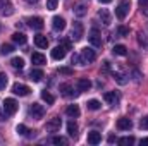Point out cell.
<instances>
[{
	"label": "cell",
	"instance_id": "6da1fadb",
	"mask_svg": "<svg viewBox=\"0 0 148 146\" xmlns=\"http://www.w3.org/2000/svg\"><path fill=\"white\" fill-rule=\"evenodd\" d=\"M69 48H71V43H69V41H64L62 45H57V46L52 50V59H55V60H62V59L66 57V53H67Z\"/></svg>",
	"mask_w": 148,
	"mask_h": 146
},
{
	"label": "cell",
	"instance_id": "7a4b0ae2",
	"mask_svg": "<svg viewBox=\"0 0 148 146\" xmlns=\"http://www.w3.org/2000/svg\"><path fill=\"white\" fill-rule=\"evenodd\" d=\"M129 9H131V2H129V0H122V2L115 7V16L122 21V19H126V16L129 14Z\"/></svg>",
	"mask_w": 148,
	"mask_h": 146
},
{
	"label": "cell",
	"instance_id": "3957f363",
	"mask_svg": "<svg viewBox=\"0 0 148 146\" xmlns=\"http://www.w3.org/2000/svg\"><path fill=\"white\" fill-rule=\"evenodd\" d=\"M28 115H29L31 119H35V120H40V119H43V115H45V107L40 105V103H31V107L28 110Z\"/></svg>",
	"mask_w": 148,
	"mask_h": 146
},
{
	"label": "cell",
	"instance_id": "277c9868",
	"mask_svg": "<svg viewBox=\"0 0 148 146\" xmlns=\"http://www.w3.org/2000/svg\"><path fill=\"white\" fill-rule=\"evenodd\" d=\"M17 108H19V105H17V102L14 98H5V102H3V112H5V115H14L17 112Z\"/></svg>",
	"mask_w": 148,
	"mask_h": 146
},
{
	"label": "cell",
	"instance_id": "5b68a950",
	"mask_svg": "<svg viewBox=\"0 0 148 146\" xmlns=\"http://www.w3.org/2000/svg\"><path fill=\"white\" fill-rule=\"evenodd\" d=\"M59 89H60V95L66 96V98H73V96H77L79 95V91H74L73 84H69V83H62Z\"/></svg>",
	"mask_w": 148,
	"mask_h": 146
},
{
	"label": "cell",
	"instance_id": "8992f818",
	"mask_svg": "<svg viewBox=\"0 0 148 146\" xmlns=\"http://www.w3.org/2000/svg\"><path fill=\"white\" fill-rule=\"evenodd\" d=\"M81 59H83V62H84V65L86 64H91V62H95V59H97V53H95V50L93 48H83L81 50Z\"/></svg>",
	"mask_w": 148,
	"mask_h": 146
},
{
	"label": "cell",
	"instance_id": "52a82bcc",
	"mask_svg": "<svg viewBox=\"0 0 148 146\" xmlns=\"http://www.w3.org/2000/svg\"><path fill=\"white\" fill-rule=\"evenodd\" d=\"M12 93H14V95H19V96H28V95L31 93V89H29V86H26V84H23V83H16V84L12 86Z\"/></svg>",
	"mask_w": 148,
	"mask_h": 146
},
{
	"label": "cell",
	"instance_id": "ba28073f",
	"mask_svg": "<svg viewBox=\"0 0 148 146\" xmlns=\"http://www.w3.org/2000/svg\"><path fill=\"white\" fill-rule=\"evenodd\" d=\"M60 119L59 117H52L47 124H45V129H47V132H57L59 129H60Z\"/></svg>",
	"mask_w": 148,
	"mask_h": 146
},
{
	"label": "cell",
	"instance_id": "9c48e42d",
	"mask_svg": "<svg viewBox=\"0 0 148 146\" xmlns=\"http://www.w3.org/2000/svg\"><path fill=\"white\" fill-rule=\"evenodd\" d=\"M0 14L2 16H12L14 14V5L10 0H0Z\"/></svg>",
	"mask_w": 148,
	"mask_h": 146
},
{
	"label": "cell",
	"instance_id": "30bf717a",
	"mask_svg": "<svg viewBox=\"0 0 148 146\" xmlns=\"http://www.w3.org/2000/svg\"><path fill=\"white\" fill-rule=\"evenodd\" d=\"M83 33H84V28L81 23H74L73 24V31H71V40L74 41H79L83 38Z\"/></svg>",
	"mask_w": 148,
	"mask_h": 146
},
{
	"label": "cell",
	"instance_id": "8fae6325",
	"mask_svg": "<svg viewBox=\"0 0 148 146\" xmlns=\"http://www.w3.org/2000/svg\"><path fill=\"white\" fill-rule=\"evenodd\" d=\"M28 26L31 28V29H36V31H41L43 29V26H45V23H43V19L41 17H28Z\"/></svg>",
	"mask_w": 148,
	"mask_h": 146
},
{
	"label": "cell",
	"instance_id": "7c38bea8",
	"mask_svg": "<svg viewBox=\"0 0 148 146\" xmlns=\"http://www.w3.org/2000/svg\"><path fill=\"white\" fill-rule=\"evenodd\" d=\"M16 131H17V134H21V136H26V138H35V134H36V131H33V129H28L24 124H19V126L16 127Z\"/></svg>",
	"mask_w": 148,
	"mask_h": 146
},
{
	"label": "cell",
	"instance_id": "4fadbf2b",
	"mask_svg": "<svg viewBox=\"0 0 148 146\" xmlns=\"http://www.w3.org/2000/svg\"><path fill=\"white\" fill-rule=\"evenodd\" d=\"M88 40H90V43H91L93 46H97V48H100V46H102V43H103V41H102V36L98 35V31H97V29H93V31L90 33Z\"/></svg>",
	"mask_w": 148,
	"mask_h": 146
},
{
	"label": "cell",
	"instance_id": "5bb4252c",
	"mask_svg": "<svg viewBox=\"0 0 148 146\" xmlns=\"http://www.w3.org/2000/svg\"><path fill=\"white\" fill-rule=\"evenodd\" d=\"M90 88H91V81H90V79H86V77L77 79V91H79V93L90 91Z\"/></svg>",
	"mask_w": 148,
	"mask_h": 146
},
{
	"label": "cell",
	"instance_id": "9a60e30c",
	"mask_svg": "<svg viewBox=\"0 0 148 146\" xmlns=\"http://www.w3.org/2000/svg\"><path fill=\"white\" fill-rule=\"evenodd\" d=\"M131 127H133L131 119H127V117H121V119L117 120V129H121V131H129Z\"/></svg>",
	"mask_w": 148,
	"mask_h": 146
},
{
	"label": "cell",
	"instance_id": "2e32d148",
	"mask_svg": "<svg viewBox=\"0 0 148 146\" xmlns=\"http://www.w3.org/2000/svg\"><path fill=\"white\" fill-rule=\"evenodd\" d=\"M52 28H53L55 31H62V29L66 28V21H64V17L55 16V17L52 19Z\"/></svg>",
	"mask_w": 148,
	"mask_h": 146
},
{
	"label": "cell",
	"instance_id": "e0dca14e",
	"mask_svg": "<svg viewBox=\"0 0 148 146\" xmlns=\"http://www.w3.org/2000/svg\"><path fill=\"white\" fill-rule=\"evenodd\" d=\"M103 98H105V102L112 105V107H115L117 103H119V95H115V91H107L105 95H103Z\"/></svg>",
	"mask_w": 148,
	"mask_h": 146
},
{
	"label": "cell",
	"instance_id": "ac0fdd59",
	"mask_svg": "<svg viewBox=\"0 0 148 146\" xmlns=\"http://www.w3.org/2000/svg\"><path fill=\"white\" fill-rule=\"evenodd\" d=\"M88 143H90V145H98V143H102V134H100L98 131L88 132Z\"/></svg>",
	"mask_w": 148,
	"mask_h": 146
},
{
	"label": "cell",
	"instance_id": "d6986e66",
	"mask_svg": "<svg viewBox=\"0 0 148 146\" xmlns=\"http://www.w3.org/2000/svg\"><path fill=\"white\" fill-rule=\"evenodd\" d=\"M31 62L35 65H43L47 62V57L43 53H40V52H35V53H31Z\"/></svg>",
	"mask_w": 148,
	"mask_h": 146
},
{
	"label": "cell",
	"instance_id": "ffe728a7",
	"mask_svg": "<svg viewBox=\"0 0 148 146\" xmlns=\"http://www.w3.org/2000/svg\"><path fill=\"white\" fill-rule=\"evenodd\" d=\"M43 77H45V72H43L41 69H31V71H29V79L35 81V83H40Z\"/></svg>",
	"mask_w": 148,
	"mask_h": 146
},
{
	"label": "cell",
	"instance_id": "44dd1931",
	"mask_svg": "<svg viewBox=\"0 0 148 146\" xmlns=\"http://www.w3.org/2000/svg\"><path fill=\"white\" fill-rule=\"evenodd\" d=\"M86 9H88V7H86L84 3H76V5H74V16H76V17H84L86 12H88Z\"/></svg>",
	"mask_w": 148,
	"mask_h": 146
},
{
	"label": "cell",
	"instance_id": "7402d4cb",
	"mask_svg": "<svg viewBox=\"0 0 148 146\" xmlns=\"http://www.w3.org/2000/svg\"><path fill=\"white\" fill-rule=\"evenodd\" d=\"M35 45H36L38 48H47L48 46V38L45 36V35H36L35 36Z\"/></svg>",
	"mask_w": 148,
	"mask_h": 146
},
{
	"label": "cell",
	"instance_id": "603a6c76",
	"mask_svg": "<svg viewBox=\"0 0 148 146\" xmlns=\"http://www.w3.org/2000/svg\"><path fill=\"white\" fill-rule=\"evenodd\" d=\"M98 17H100V21H102L105 26L110 24V14H109L107 9H100V10H98Z\"/></svg>",
	"mask_w": 148,
	"mask_h": 146
},
{
	"label": "cell",
	"instance_id": "cb8c5ba5",
	"mask_svg": "<svg viewBox=\"0 0 148 146\" xmlns=\"http://www.w3.org/2000/svg\"><path fill=\"white\" fill-rule=\"evenodd\" d=\"M66 113H67L69 117H73V119H76V117H79L81 110H79V107H77V105H69V107L66 108Z\"/></svg>",
	"mask_w": 148,
	"mask_h": 146
},
{
	"label": "cell",
	"instance_id": "d4e9b609",
	"mask_svg": "<svg viewBox=\"0 0 148 146\" xmlns=\"http://www.w3.org/2000/svg\"><path fill=\"white\" fill-rule=\"evenodd\" d=\"M67 132L71 138H77V124L74 120H69L67 122Z\"/></svg>",
	"mask_w": 148,
	"mask_h": 146
},
{
	"label": "cell",
	"instance_id": "484cf974",
	"mask_svg": "<svg viewBox=\"0 0 148 146\" xmlns=\"http://www.w3.org/2000/svg\"><path fill=\"white\" fill-rule=\"evenodd\" d=\"M112 77H114V79H115V83H119V84H126V83L129 81L126 74H122V72H115V71L112 72Z\"/></svg>",
	"mask_w": 148,
	"mask_h": 146
},
{
	"label": "cell",
	"instance_id": "4316f807",
	"mask_svg": "<svg viewBox=\"0 0 148 146\" xmlns=\"http://www.w3.org/2000/svg\"><path fill=\"white\" fill-rule=\"evenodd\" d=\"M12 41L17 43V45H24V43L28 41V38H26L24 33H14V35H12Z\"/></svg>",
	"mask_w": 148,
	"mask_h": 146
},
{
	"label": "cell",
	"instance_id": "83f0119b",
	"mask_svg": "<svg viewBox=\"0 0 148 146\" xmlns=\"http://www.w3.org/2000/svg\"><path fill=\"white\" fill-rule=\"evenodd\" d=\"M112 52H114V55H119V57L127 55V48H126L124 45H115V46L112 48Z\"/></svg>",
	"mask_w": 148,
	"mask_h": 146
},
{
	"label": "cell",
	"instance_id": "f1b7e54d",
	"mask_svg": "<svg viewBox=\"0 0 148 146\" xmlns=\"http://www.w3.org/2000/svg\"><path fill=\"white\" fill-rule=\"evenodd\" d=\"M41 100H43V102H47L48 105H52V103L55 102V98H53V95H52L50 91H47V89H43V91H41Z\"/></svg>",
	"mask_w": 148,
	"mask_h": 146
},
{
	"label": "cell",
	"instance_id": "f546056e",
	"mask_svg": "<svg viewBox=\"0 0 148 146\" xmlns=\"http://www.w3.org/2000/svg\"><path fill=\"white\" fill-rule=\"evenodd\" d=\"M10 65H12L14 69H23V67H24V60H23L21 57H14V59L10 60Z\"/></svg>",
	"mask_w": 148,
	"mask_h": 146
},
{
	"label": "cell",
	"instance_id": "4dcf8cb0",
	"mask_svg": "<svg viewBox=\"0 0 148 146\" xmlns=\"http://www.w3.org/2000/svg\"><path fill=\"white\" fill-rule=\"evenodd\" d=\"M86 107H88V110H98L100 107H102V103L98 102V100H88V103H86Z\"/></svg>",
	"mask_w": 148,
	"mask_h": 146
},
{
	"label": "cell",
	"instance_id": "1f68e13d",
	"mask_svg": "<svg viewBox=\"0 0 148 146\" xmlns=\"http://www.w3.org/2000/svg\"><path fill=\"white\" fill-rule=\"evenodd\" d=\"M133 143H134V136H126V138L119 139V145L121 146H131Z\"/></svg>",
	"mask_w": 148,
	"mask_h": 146
},
{
	"label": "cell",
	"instance_id": "d6a6232c",
	"mask_svg": "<svg viewBox=\"0 0 148 146\" xmlns=\"http://www.w3.org/2000/svg\"><path fill=\"white\" fill-rule=\"evenodd\" d=\"M12 52H14V46H12V45L3 43V45L0 46V53H2V55H9V53H12Z\"/></svg>",
	"mask_w": 148,
	"mask_h": 146
},
{
	"label": "cell",
	"instance_id": "836d02e7",
	"mask_svg": "<svg viewBox=\"0 0 148 146\" xmlns=\"http://www.w3.org/2000/svg\"><path fill=\"white\" fill-rule=\"evenodd\" d=\"M7 88V74L0 72V89H5Z\"/></svg>",
	"mask_w": 148,
	"mask_h": 146
},
{
	"label": "cell",
	"instance_id": "e575fe53",
	"mask_svg": "<svg viewBox=\"0 0 148 146\" xmlns=\"http://www.w3.org/2000/svg\"><path fill=\"white\" fill-rule=\"evenodd\" d=\"M52 143H53V145H67V139L62 138V136H55V138L52 139Z\"/></svg>",
	"mask_w": 148,
	"mask_h": 146
},
{
	"label": "cell",
	"instance_id": "d590c367",
	"mask_svg": "<svg viewBox=\"0 0 148 146\" xmlns=\"http://www.w3.org/2000/svg\"><path fill=\"white\" fill-rule=\"evenodd\" d=\"M71 62L73 64H77V65H84V62H83V59H81V55H77V53H74L73 59H71Z\"/></svg>",
	"mask_w": 148,
	"mask_h": 146
},
{
	"label": "cell",
	"instance_id": "8d00e7d4",
	"mask_svg": "<svg viewBox=\"0 0 148 146\" xmlns=\"http://www.w3.org/2000/svg\"><path fill=\"white\" fill-rule=\"evenodd\" d=\"M117 35H121V36H129V28L119 26V28H117Z\"/></svg>",
	"mask_w": 148,
	"mask_h": 146
},
{
	"label": "cell",
	"instance_id": "74e56055",
	"mask_svg": "<svg viewBox=\"0 0 148 146\" xmlns=\"http://www.w3.org/2000/svg\"><path fill=\"white\" fill-rule=\"evenodd\" d=\"M57 3H59V0H47V9L48 10H55Z\"/></svg>",
	"mask_w": 148,
	"mask_h": 146
},
{
	"label": "cell",
	"instance_id": "f35d334b",
	"mask_svg": "<svg viewBox=\"0 0 148 146\" xmlns=\"http://www.w3.org/2000/svg\"><path fill=\"white\" fill-rule=\"evenodd\" d=\"M59 72L60 74H64V76H73V69L71 67H59Z\"/></svg>",
	"mask_w": 148,
	"mask_h": 146
},
{
	"label": "cell",
	"instance_id": "ab89813d",
	"mask_svg": "<svg viewBox=\"0 0 148 146\" xmlns=\"http://www.w3.org/2000/svg\"><path fill=\"white\" fill-rule=\"evenodd\" d=\"M102 72H103V74L110 72V62H109V60H105V62L102 64Z\"/></svg>",
	"mask_w": 148,
	"mask_h": 146
},
{
	"label": "cell",
	"instance_id": "60d3db41",
	"mask_svg": "<svg viewBox=\"0 0 148 146\" xmlns=\"http://www.w3.org/2000/svg\"><path fill=\"white\" fill-rule=\"evenodd\" d=\"M140 127H141V129H148V115L140 120Z\"/></svg>",
	"mask_w": 148,
	"mask_h": 146
},
{
	"label": "cell",
	"instance_id": "b9f144b4",
	"mask_svg": "<svg viewBox=\"0 0 148 146\" xmlns=\"http://www.w3.org/2000/svg\"><path fill=\"white\" fill-rule=\"evenodd\" d=\"M133 76H134V81H141V72L140 71H133Z\"/></svg>",
	"mask_w": 148,
	"mask_h": 146
},
{
	"label": "cell",
	"instance_id": "7bdbcfd3",
	"mask_svg": "<svg viewBox=\"0 0 148 146\" xmlns=\"http://www.w3.org/2000/svg\"><path fill=\"white\" fill-rule=\"evenodd\" d=\"M140 145L141 146H148V138H141V139H140Z\"/></svg>",
	"mask_w": 148,
	"mask_h": 146
},
{
	"label": "cell",
	"instance_id": "ee69618b",
	"mask_svg": "<svg viewBox=\"0 0 148 146\" xmlns=\"http://www.w3.org/2000/svg\"><path fill=\"white\" fill-rule=\"evenodd\" d=\"M107 141H109V143H115V141H117V139H115V136H114V134H110V136H109V139H107Z\"/></svg>",
	"mask_w": 148,
	"mask_h": 146
},
{
	"label": "cell",
	"instance_id": "f6af8a7d",
	"mask_svg": "<svg viewBox=\"0 0 148 146\" xmlns=\"http://www.w3.org/2000/svg\"><path fill=\"white\" fill-rule=\"evenodd\" d=\"M138 2H140V5H141V7H145V5L148 3V0H138Z\"/></svg>",
	"mask_w": 148,
	"mask_h": 146
},
{
	"label": "cell",
	"instance_id": "bcb514c9",
	"mask_svg": "<svg viewBox=\"0 0 148 146\" xmlns=\"http://www.w3.org/2000/svg\"><path fill=\"white\" fill-rule=\"evenodd\" d=\"M112 0H100V3H110Z\"/></svg>",
	"mask_w": 148,
	"mask_h": 146
},
{
	"label": "cell",
	"instance_id": "7dc6e473",
	"mask_svg": "<svg viewBox=\"0 0 148 146\" xmlns=\"http://www.w3.org/2000/svg\"><path fill=\"white\" fill-rule=\"evenodd\" d=\"M24 2H28V3H36L38 0H24Z\"/></svg>",
	"mask_w": 148,
	"mask_h": 146
},
{
	"label": "cell",
	"instance_id": "c3c4849f",
	"mask_svg": "<svg viewBox=\"0 0 148 146\" xmlns=\"http://www.w3.org/2000/svg\"><path fill=\"white\" fill-rule=\"evenodd\" d=\"M0 120H3V119H2V113H0Z\"/></svg>",
	"mask_w": 148,
	"mask_h": 146
},
{
	"label": "cell",
	"instance_id": "681fc988",
	"mask_svg": "<svg viewBox=\"0 0 148 146\" xmlns=\"http://www.w3.org/2000/svg\"><path fill=\"white\" fill-rule=\"evenodd\" d=\"M0 29H2V26H0Z\"/></svg>",
	"mask_w": 148,
	"mask_h": 146
}]
</instances>
